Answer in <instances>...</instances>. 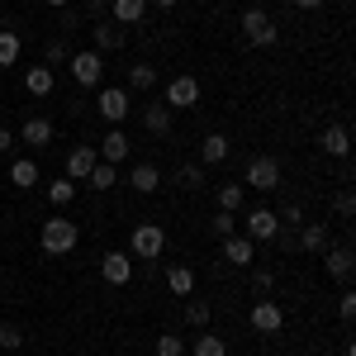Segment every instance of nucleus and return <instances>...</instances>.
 <instances>
[{
  "label": "nucleus",
  "instance_id": "obj_17",
  "mask_svg": "<svg viewBox=\"0 0 356 356\" xmlns=\"http://www.w3.org/2000/svg\"><path fill=\"white\" fill-rule=\"evenodd\" d=\"M318 147H323L328 157H347V152H352V134H347V124H328V129L318 134Z\"/></svg>",
  "mask_w": 356,
  "mask_h": 356
},
{
  "label": "nucleus",
  "instance_id": "obj_44",
  "mask_svg": "<svg viewBox=\"0 0 356 356\" xmlns=\"http://www.w3.org/2000/svg\"><path fill=\"white\" fill-rule=\"evenodd\" d=\"M147 5H157V10H176V0H147Z\"/></svg>",
  "mask_w": 356,
  "mask_h": 356
},
{
  "label": "nucleus",
  "instance_id": "obj_25",
  "mask_svg": "<svg viewBox=\"0 0 356 356\" xmlns=\"http://www.w3.org/2000/svg\"><path fill=\"white\" fill-rule=\"evenodd\" d=\"M24 57V38L15 29H0V67H15Z\"/></svg>",
  "mask_w": 356,
  "mask_h": 356
},
{
  "label": "nucleus",
  "instance_id": "obj_8",
  "mask_svg": "<svg viewBox=\"0 0 356 356\" xmlns=\"http://www.w3.org/2000/svg\"><path fill=\"white\" fill-rule=\"evenodd\" d=\"M243 186H252V191H261V195L275 191V186H280V162H275V157H252Z\"/></svg>",
  "mask_w": 356,
  "mask_h": 356
},
{
  "label": "nucleus",
  "instance_id": "obj_11",
  "mask_svg": "<svg viewBox=\"0 0 356 356\" xmlns=\"http://www.w3.org/2000/svg\"><path fill=\"white\" fill-rule=\"evenodd\" d=\"M280 328H285V309H280L275 300L252 304V332H266V337H271V332H280Z\"/></svg>",
  "mask_w": 356,
  "mask_h": 356
},
{
  "label": "nucleus",
  "instance_id": "obj_24",
  "mask_svg": "<svg viewBox=\"0 0 356 356\" xmlns=\"http://www.w3.org/2000/svg\"><path fill=\"white\" fill-rule=\"evenodd\" d=\"M143 129L152 138H166L171 134V110H166V105H147V110H143Z\"/></svg>",
  "mask_w": 356,
  "mask_h": 356
},
{
  "label": "nucleus",
  "instance_id": "obj_13",
  "mask_svg": "<svg viewBox=\"0 0 356 356\" xmlns=\"http://www.w3.org/2000/svg\"><path fill=\"white\" fill-rule=\"evenodd\" d=\"M100 162V152H95V143H76L72 152H67V181H86L90 176V166Z\"/></svg>",
  "mask_w": 356,
  "mask_h": 356
},
{
  "label": "nucleus",
  "instance_id": "obj_20",
  "mask_svg": "<svg viewBox=\"0 0 356 356\" xmlns=\"http://www.w3.org/2000/svg\"><path fill=\"white\" fill-rule=\"evenodd\" d=\"M129 186H134L138 195H152L157 186H162V171H157L152 162H138L134 171H129Z\"/></svg>",
  "mask_w": 356,
  "mask_h": 356
},
{
  "label": "nucleus",
  "instance_id": "obj_19",
  "mask_svg": "<svg viewBox=\"0 0 356 356\" xmlns=\"http://www.w3.org/2000/svg\"><path fill=\"white\" fill-rule=\"evenodd\" d=\"M19 138H24L29 147H48V143L57 138V129H53V119H24Z\"/></svg>",
  "mask_w": 356,
  "mask_h": 356
},
{
  "label": "nucleus",
  "instance_id": "obj_29",
  "mask_svg": "<svg viewBox=\"0 0 356 356\" xmlns=\"http://www.w3.org/2000/svg\"><path fill=\"white\" fill-rule=\"evenodd\" d=\"M186 356H228V342H223L219 332H200V337H195V347Z\"/></svg>",
  "mask_w": 356,
  "mask_h": 356
},
{
  "label": "nucleus",
  "instance_id": "obj_38",
  "mask_svg": "<svg viewBox=\"0 0 356 356\" xmlns=\"http://www.w3.org/2000/svg\"><path fill=\"white\" fill-rule=\"evenodd\" d=\"M332 209H337L342 219H352V214H356V195L352 191H337V195H332Z\"/></svg>",
  "mask_w": 356,
  "mask_h": 356
},
{
  "label": "nucleus",
  "instance_id": "obj_22",
  "mask_svg": "<svg viewBox=\"0 0 356 356\" xmlns=\"http://www.w3.org/2000/svg\"><path fill=\"white\" fill-rule=\"evenodd\" d=\"M10 186L33 191V186H38V162H33V157H15V162H10Z\"/></svg>",
  "mask_w": 356,
  "mask_h": 356
},
{
  "label": "nucleus",
  "instance_id": "obj_34",
  "mask_svg": "<svg viewBox=\"0 0 356 356\" xmlns=\"http://www.w3.org/2000/svg\"><path fill=\"white\" fill-rule=\"evenodd\" d=\"M24 342H29V332L19 328V323H0V347H5V352H19Z\"/></svg>",
  "mask_w": 356,
  "mask_h": 356
},
{
  "label": "nucleus",
  "instance_id": "obj_33",
  "mask_svg": "<svg viewBox=\"0 0 356 356\" xmlns=\"http://www.w3.org/2000/svg\"><path fill=\"white\" fill-rule=\"evenodd\" d=\"M48 200H53L57 209H67V204L76 200V181H67V176H57L53 186H48Z\"/></svg>",
  "mask_w": 356,
  "mask_h": 356
},
{
  "label": "nucleus",
  "instance_id": "obj_3",
  "mask_svg": "<svg viewBox=\"0 0 356 356\" xmlns=\"http://www.w3.org/2000/svg\"><path fill=\"white\" fill-rule=\"evenodd\" d=\"M67 67H72L76 86H86V90H100V81H105V53H95V48L72 53V57H67Z\"/></svg>",
  "mask_w": 356,
  "mask_h": 356
},
{
  "label": "nucleus",
  "instance_id": "obj_21",
  "mask_svg": "<svg viewBox=\"0 0 356 356\" xmlns=\"http://www.w3.org/2000/svg\"><path fill=\"white\" fill-rule=\"evenodd\" d=\"M300 247L314 252V257H323V247H332L328 243V223H300Z\"/></svg>",
  "mask_w": 356,
  "mask_h": 356
},
{
  "label": "nucleus",
  "instance_id": "obj_42",
  "mask_svg": "<svg viewBox=\"0 0 356 356\" xmlns=\"http://www.w3.org/2000/svg\"><path fill=\"white\" fill-rule=\"evenodd\" d=\"M105 10H110V0H86V15L90 19H105Z\"/></svg>",
  "mask_w": 356,
  "mask_h": 356
},
{
  "label": "nucleus",
  "instance_id": "obj_37",
  "mask_svg": "<svg viewBox=\"0 0 356 356\" xmlns=\"http://www.w3.org/2000/svg\"><path fill=\"white\" fill-rule=\"evenodd\" d=\"M209 233H214V238H228V233H238V214H214V219H209Z\"/></svg>",
  "mask_w": 356,
  "mask_h": 356
},
{
  "label": "nucleus",
  "instance_id": "obj_9",
  "mask_svg": "<svg viewBox=\"0 0 356 356\" xmlns=\"http://www.w3.org/2000/svg\"><path fill=\"white\" fill-rule=\"evenodd\" d=\"M219 257L228 266H252L257 261V243L247 233H228V238H219Z\"/></svg>",
  "mask_w": 356,
  "mask_h": 356
},
{
  "label": "nucleus",
  "instance_id": "obj_39",
  "mask_svg": "<svg viewBox=\"0 0 356 356\" xmlns=\"http://www.w3.org/2000/svg\"><path fill=\"white\" fill-rule=\"evenodd\" d=\"M252 285H257L261 295H271V290H275V275L266 271V266H257V271H252Z\"/></svg>",
  "mask_w": 356,
  "mask_h": 356
},
{
  "label": "nucleus",
  "instance_id": "obj_4",
  "mask_svg": "<svg viewBox=\"0 0 356 356\" xmlns=\"http://www.w3.org/2000/svg\"><path fill=\"white\" fill-rule=\"evenodd\" d=\"M243 38L252 43V48H271L275 38H280V29H275V19L266 15V10H257V5H252V10L243 15Z\"/></svg>",
  "mask_w": 356,
  "mask_h": 356
},
{
  "label": "nucleus",
  "instance_id": "obj_12",
  "mask_svg": "<svg viewBox=\"0 0 356 356\" xmlns=\"http://www.w3.org/2000/svg\"><path fill=\"white\" fill-rule=\"evenodd\" d=\"M323 271H328V280L347 285V280H352V271H356L352 247H323Z\"/></svg>",
  "mask_w": 356,
  "mask_h": 356
},
{
  "label": "nucleus",
  "instance_id": "obj_28",
  "mask_svg": "<svg viewBox=\"0 0 356 356\" xmlns=\"http://www.w3.org/2000/svg\"><path fill=\"white\" fill-rule=\"evenodd\" d=\"M86 186H90V191H110V186H119V166L95 162V166H90V176H86Z\"/></svg>",
  "mask_w": 356,
  "mask_h": 356
},
{
  "label": "nucleus",
  "instance_id": "obj_14",
  "mask_svg": "<svg viewBox=\"0 0 356 356\" xmlns=\"http://www.w3.org/2000/svg\"><path fill=\"white\" fill-rule=\"evenodd\" d=\"M90 38H95V53H119V48L129 43V33H124V29L114 24V19H95Z\"/></svg>",
  "mask_w": 356,
  "mask_h": 356
},
{
  "label": "nucleus",
  "instance_id": "obj_43",
  "mask_svg": "<svg viewBox=\"0 0 356 356\" xmlns=\"http://www.w3.org/2000/svg\"><path fill=\"white\" fill-rule=\"evenodd\" d=\"M10 147H15V134H10V129H0V152H10Z\"/></svg>",
  "mask_w": 356,
  "mask_h": 356
},
{
  "label": "nucleus",
  "instance_id": "obj_30",
  "mask_svg": "<svg viewBox=\"0 0 356 356\" xmlns=\"http://www.w3.org/2000/svg\"><path fill=\"white\" fill-rule=\"evenodd\" d=\"M152 86H157V67H147V62L129 67V86H124V90H138V95H143V90H152Z\"/></svg>",
  "mask_w": 356,
  "mask_h": 356
},
{
  "label": "nucleus",
  "instance_id": "obj_16",
  "mask_svg": "<svg viewBox=\"0 0 356 356\" xmlns=\"http://www.w3.org/2000/svg\"><path fill=\"white\" fill-rule=\"evenodd\" d=\"M129 147H134V143H129V134H124V129H110V134L100 138V147H95V152H100V162L119 166L124 157H129Z\"/></svg>",
  "mask_w": 356,
  "mask_h": 356
},
{
  "label": "nucleus",
  "instance_id": "obj_6",
  "mask_svg": "<svg viewBox=\"0 0 356 356\" xmlns=\"http://www.w3.org/2000/svg\"><path fill=\"white\" fill-rule=\"evenodd\" d=\"M129 110H134V95H129L124 86H100V119H105V124L119 129V124L129 119Z\"/></svg>",
  "mask_w": 356,
  "mask_h": 356
},
{
  "label": "nucleus",
  "instance_id": "obj_27",
  "mask_svg": "<svg viewBox=\"0 0 356 356\" xmlns=\"http://www.w3.org/2000/svg\"><path fill=\"white\" fill-rule=\"evenodd\" d=\"M166 290L171 295H195V271L191 266H166Z\"/></svg>",
  "mask_w": 356,
  "mask_h": 356
},
{
  "label": "nucleus",
  "instance_id": "obj_36",
  "mask_svg": "<svg viewBox=\"0 0 356 356\" xmlns=\"http://www.w3.org/2000/svg\"><path fill=\"white\" fill-rule=\"evenodd\" d=\"M157 356H186L181 332H162V337H157Z\"/></svg>",
  "mask_w": 356,
  "mask_h": 356
},
{
  "label": "nucleus",
  "instance_id": "obj_35",
  "mask_svg": "<svg viewBox=\"0 0 356 356\" xmlns=\"http://www.w3.org/2000/svg\"><path fill=\"white\" fill-rule=\"evenodd\" d=\"M209 318H214V314H209V304H204V300L186 304V323H191V328H209Z\"/></svg>",
  "mask_w": 356,
  "mask_h": 356
},
{
  "label": "nucleus",
  "instance_id": "obj_18",
  "mask_svg": "<svg viewBox=\"0 0 356 356\" xmlns=\"http://www.w3.org/2000/svg\"><path fill=\"white\" fill-rule=\"evenodd\" d=\"M53 86H57V72H53V67H24V90L33 95V100L53 95Z\"/></svg>",
  "mask_w": 356,
  "mask_h": 356
},
{
  "label": "nucleus",
  "instance_id": "obj_2",
  "mask_svg": "<svg viewBox=\"0 0 356 356\" xmlns=\"http://www.w3.org/2000/svg\"><path fill=\"white\" fill-rule=\"evenodd\" d=\"M166 252V228L162 223H138L129 233V257H143V261H157Z\"/></svg>",
  "mask_w": 356,
  "mask_h": 356
},
{
  "label": "nucleus",
  "instance_id": "obj_1",
  "mask_svg": "<svg viewBox=\"0 0 356 356\" xmlns=\"http://www.w3.org/2000/svg\"><path fill=\"white\" fill-rule=\"evenodd\" d=\"M81 243V228H76V219H43V228H38V247H43V257H67L72 247Z\"/></svg>",
  "mask_w": 356,
  "mask_h": 356
},
{
  "label": "nucleus",
  "instance_id": "obj_46",
  "mask_svg": "<svg viewBox=\"0 0 356 356\" xmlns=\"http://www.w3.org/2000/svg\"><path fill=\"white\" fill-rule=\"evenodd\" d=\"M48 5H53V10H67V5H72V0H48Z\"/></svg>",
  "mask_w": 356,
  "mask_h": 356
},
{
  "label": "nucleus",
  "instance_id": "obj_26",
  "mask_svg": "<svg viewBox=\"0 0 356 356\" xmlns=\"http://www.w3.org/2000/svg\"><path fill=\"white\" fill-rule=\"evenodd\" d=\"M243 200H247L243 181H223V186H219V209H223V214H238V209H243Z\"/></svg>",
  "mask_w": 356,
  "mask_h": 356
},
{
  "label": "nucleus",
  "instance_id": "obj_5",
  "mask_svg": "<svg viewBox=\"0 0 356 356\" xmlns=\"http://www.w3.org/2000/svg\"><path fill=\"white\" fill-rule=\"evenodd\" d=\"M162 105L171 114L176 110H195V105H200V81H195V76H171V81L162 86Z\"/></svg>",
  "mask_w": 356,
  "mask_h": 356
},
{
  "label": "nucleus",
  "instance_id": "obj_32",
  "mask_svg": "<svg viewBox=\"0 0 356 356\" xmlns=\"http://www.w3.org/2000/svg\"><path fill=\"white\" fill-rule=\"evenodd\" d=\"M176 186H181V191H200V186H204V166L200 162L176 166Z\"/></svg>",
  "mask_w": 356,
  "mask_h": 356
},
{
  "label": "nucleus",
  "instance_id": "obj_45",
  "mask_svg": "<svg viewBox=\"0 0 356 356\" xmlns=\"http://www.w3.org/2000/svg\"><path fill=\"white\" fill-rule=\"evenodd\" d=\"M295 5H300V10H318L323 0H295Z\"/></svg>",
  "mask_w": 356,
  "mask_h": 356
},
{
  "label": "nucleus",
  "instance_id": "obj_40",
  "mask_svg": "<svg viewBox=\"0 0 356 356\" xmlns=\"http://www.w3.org/2000/svg\"><path fill=\"white\" fill-rule=\"evenodd\" d=\"M337 314H342V323H352V318H356V295H352V290L337 300Z\"/></svg>",
  "mask_w": 356,
  "mask_h": 356
},
{
  "label": "nucleus",
  "instance_id": "obj_7",
  "mask_svg": "<svg viewBox=\"0 0 356 356\" xmlns=\"http://www.w3.org/2000/svg\"><path fill=\"white\" fill-rule=\"evenodd\" d=\"M243 233L252 238V243H271V238H280V219H275V209L257 204V209L243 219Z\"/></svg>",
  "mask_w": 356,
  "mask_h": 356
},
{
  "label": "nucleus",
  "instance_id": "obj_15",
  "mask_svg": "<svg viewBox=\"0 0 356 356\" xmlns=\"http://www.w3.org/2000/svg\"><path fill=\"white\" fill-rule=\"evenodd\" d=\"M152 5L147 0H110V19L119 29H134V24H143V15H147Z\"/></svg>",
  "mask_w": 356,
  "mask_h": 356
},
{
  "label": "nucleus",
  "instance_id": "obj_10",
  "mask_svg": "<svg viewBox=\"0 0 356 356\" xmlns=\"http://www.w3.org/2000/svg\"><path fill=\"white\" fill-rule=\"evenodd\" d=\"M100 280L105 285H129L134 280V257L129 252H105L100 257Z\"/></svg>",
  "mask_w": 356,
  "mask_h": 356
},
{
  "label": "nucleus",
  "instance_id": "obj_41",
  "mask_svg": "<svg viewBox=\"0 0 356 356\" xmlns=\"http://www.w3.org/2000/svg\"><path fill=\"white\" fill-rule=\"evenodd\" d=\"M275 219H280V223H290V228H295V223H304V209H300V204H285V209H280Z\"/></svg>",
  "mask_w": 356,
  "mask_h": 356
},
{
  "label": "nucleus",
  "instance_id": "obj_23",
  "mask_svg": "<svg viewBox=\"0 0 356 356\" xmlns=\"http://www.w3.org/2000/svg\"><path fill=\"white\" fill-rule=\"evenodd\" d=\"M219 162H228V138L209 134L204 143H200V166H219Z\"/></svg>",
  "mask_w": 356,
  "mask_h": 356
},
{
  "label": "nucleus",
  "instance_id": "obj_31",
  "mask_svg": "<svg viewBox=\"0 0 356 356\" xmlns=\"http://www.w3.org/2000/svg\"><path fill=\"white\" fill-rule=\"evenodd\" d=\"M72 57V43H67V33H53L48 43H43V67H57V62H67Z\"/></svg>",
  "mask_w": 356,
  "mask_h": 356
}]
</instances>
